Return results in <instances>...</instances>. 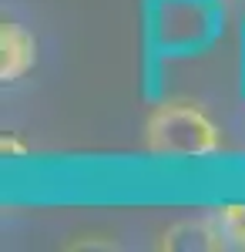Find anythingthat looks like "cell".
Returning a JSON list of instances; mask_svg holds the SVG:
<instances>
[{"label":"cell","instance_id":"1","mask_svg":"<svg viewBox=\"0 0 245 252\" xmlns=\"http://www.w3.org/2000/svg\"><path fill=\"white\" fill-rule=\"evenodd\" d=\"M225 31V0H145L148 47L161 58L208 51Z\"/></svg>","mask_w":245,"mask_h":252},{"label":"cell","instance_id":"2","mask_svg":"<svg viewBox=\"0 0 245 252\" xmlns=\"http://www.w3.org/2000/svg\"><path fill=\"white\" fill-rule=\"evenodd\" d=\"M145 148L161 158H208L222 148V131L202 108L168 101L145 121Z\"/></svg>","mask_w":245,"mask_h":252},{"label":"cell","instance_id":"3","mask_svg":"<svg viewBox=\"0 0 245 252\" xmlns=\"http://www.w3.org/2000/svg\"><path fill=\"white\" fill-rule=\"evenodd\" d=\"M34 61H37V40L20 24L3 20V27H0V78H3V84L20 81L34 67Z\"/></svg>","mask_w":245,"mask_h":252},{"label":"cell","instance_id":"4","mask_svg":"<svg viewBox=\"0 0 245 252\" xmlns=\"http://www.w3.org/2000/svg\"><path fill=\"white\" fill-rule=\"evenodd\" d=\"M161 249H171V252H218L225 249L222 246V235L215 232L212 219H185V222H175L171 229H165Z\"/></svg>","mask_w":245,"mask_h":252},{"label":"cell","instance_id":"5","mask_svg":"<svg viewBox=\"0 0 245 252\" xmlns=\"http://www.w3.org/2000/svg\"><path fill=\"white\" fill-rule=\"evenodd\" d=\"M208 219H212L215 232L222 235V246L225 249H245V205L242 202L218 205V209H212Z\"/></svg>","mask_w":245,"mask_h":252},{"label":"cell","instance_id":"6","mask_svg":"<svg viewBox=\"0 0 245 252\" xmlns=\"http://www.w3.org/2000/svg\"><path fill=\"white\" fill-rule=\"evenodd\" d=\"M0 152H3V155H17V158L27 155V148H24V145H20V141H17L14 135H7L3 141H0Z\"/></svg>","mask_w":245,"mask_h":252}]
</instances>
